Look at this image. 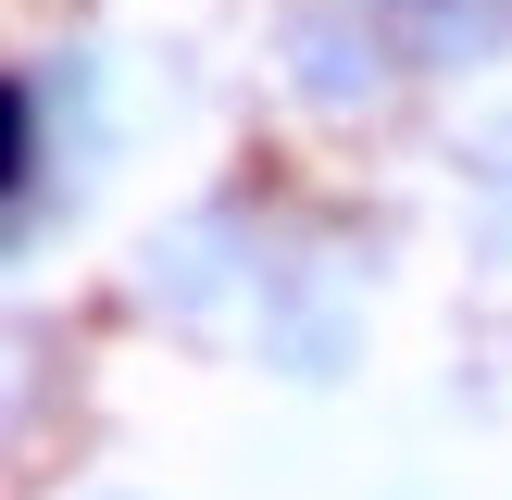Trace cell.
Instances as JSON below:
<instances>
[{
    "label": "cell",
    "instance_id": "obj_1",
    "mask_svg": "<svg viewBox=\"0 0 512 500\" xmlns=\"http://www.w3.org/2000/svg\"><path fill=\"white\" fill-rule=\"evenodd\" d=\"M388 50L400 25H363V13H288V63L313 100H375L388 88Z\"/></svg>",
    "mask_w": 512,
    "mask_h": 500
},
{
    "label": "cell",
    "instance_id": "obj_2",
    "mask_svg": "<svg viewBox=\"0 0 512 500\" xmlns=\"http://www.w3.org/2000/svg\"><path fill=\"white\" fill-rule=\"evenodd\" d=\"M512 50V0H400V63H488Z\"/></svg>",
    "mask_w": 512,
    "mask_h": 500
},
{
    "label": "cell",
    "instance_id": "obj_3",
    "mask_svg": "<svg viewBox=\"0 0 512 500\" xmlns=\"http://www.w3.org/2000/svg\"><path fill=\"white\" fill-rule=\"evenodd\" d=\"M263 350L288 375H338L350 363V313L325 288H300V275H275V288H263Z\"/></svg>",
    "mask_w": 512,
    "mask_h": 500
},
{
    "label": "cell",
    "instance_id": "obj_4",
    "mask_svg": "<svg viewBox=\"0 0 512 500\" xmlns=\"http://www.w3.org/2000/svg\"><path fill=\"white\" fill-rule=\"evenodd\" d=\"M225 288V225H188V238L150 250V300H175V313H213Z\"/></svg>",
    "mask_w": 512,
    "mask_h": 500
},
{
    "label": "cell",
    "instance_id": "obj_5",
    "mask_svg": "<svg viewBox=\"0 0 512 500\" xmlns=\"http://www.w3.org/2000/svg\"><path fill=\"white\" fill-rule=\"evenodd\" d=\"M488 175H500V188H512V125H488Z\"/></svg>",
    "mask_w": 512,
    "mask_h": 500
}]
</instances>
